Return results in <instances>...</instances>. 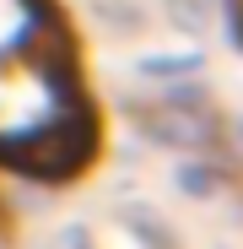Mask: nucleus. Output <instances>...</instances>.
Returning a JSON list of instances; mask_svg holds the SVG:
<instances>
[{
    "label": "nucleus",
    "instance_id": "1",
    "mask_svg": "<svg viewBox=\"0 0 243 249\" xmlns=\"http://www.w3.org/2000/svg\"><path fill=\"white\" fill-rule=\"evenodd\" d=\"M97 141L103 114L60 0H0V162L49 184L81 179Z\"/></svg>",
    "mask_w": 243,
    "mask_h": 249
},
{
    "label": "nucleus",
    "instance_id": "2",
    "mask_svg": "<svg viewBox=\"0 0 243 249\" xmlns=\"http://www.w3.org/2000/svg\"><path fill=\"white\" fill-rule=\"evenodd\" d=\"M238 6H243V0H238Z\"/></svg>",
    "mask_w": 243,
    "mask_h": 249
}]
</instances>
